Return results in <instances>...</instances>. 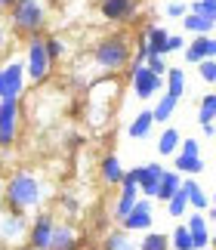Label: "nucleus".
Instances as JSON below:
<instances>
[{
  "label": "nucleus",
  "mask_w": 216,
  "mask_h": 250,
  "mask_svg": "<svg viewBox=\"0 0 216 250\" xmlns=\"http://www.w3.org/2000/svg\"><path fill=\"white\" fill-rule=\"evenodd\" d=\"M50 198V186L43 182V176H37L34 170H13L6 176L3 186V207L13 213L28 216L31 210H41Z\"/></svg>",
  "instance_id": "obj_1"
},
{
  "label": "nucleus",
  "mask_w": 216,
  "mask_h": 250,
  "mask_svg": "<svg viewBox=\"0 0 216 250\" xmlns=\"http://www.w3.org/2000/svg\"><path fill=\"white\" fill-rule=\"evenodd\" d=\"M46 22H50V9H46V0H16L9 6V28L16 34H41Z\"/></svg>",
  "instance_id": "obj_2"
},
{
  "label": "nucleus",
  "mask_w": 216,
  "mask_h": 250,
  "mask_svg": "<svg viewBox=\"0 0 216 250\" xmlns=\"http://www.w3.org/2000/svg\"><path fill=\"white\" fill-rule=\"evenodd\" d=\"M93 62L102 71H124L133 62V43L127 34H108L93 46Z\"/></svg>",
  "instance_id": "obj_3"
},
{
  "label": "nucleus",
  "mask_w": 216,
  "mask_h": 250,
  "mask_svg": "<svg viewBox=\"0 0 216 250\" xmlns=\"http://www.w3.org/2000/svg\"><path fill=\"white\" fill-rule=\"evenodd\" d=\"M50 74H53V62H50L43 37L31 34L28 37V50H25V78L34 83H43V81H50Z\"/></svg>",
  "instance_id": "obj_4"
},
{
  "label": "nucleus",
  "mask_w": 216,
  "mask_h": 250,
  "mask_svg": "<svg viewBox=\"0 0 216 250\" xmlns=\"http://www.w3.org/2000/svg\"><path fill=\"white\" fill-rule=\"evenodd\" d=\"M19 130H22V108L13 99H0V151L16 146Z\"/></svg>",
  "instance_id": "obj_5"
},
{
  "label": "nucleus",
  "mask_w": 216,
  "mask_h": 250,
  "mask_svg": "<svg viewBox=\"0 0 216 250\" xmlns=\"http://www.w3.org/2000/svg\"><path fill=\"white\" fill-rule=\"evenodd\" d=\"M130 86H133L136 99H151V96L161 93L164 78L154 74L149 65H130Z\"/></svg>",
  "instance_id": "obj_6"
},
{
  "label": "nucleus",
  "mask_w": 216,
  "mask_h": 250,
  "mask_svg": "<svg viewBox=\"0 0 216 250\" xmlns=\"http://www.w3.org/2000/svg\"><path fill=\"white\" fill-rule=\"evenodd\" d=\"M53 226H56V216L53 210H37V216L31 219V226H28V247L31 250H46L50 247V238H53Z\"/></svg>",
  "instance_id": "obj_7"
},
{
  "label": "nucleus",
  "mask_w": 216,
  "mask_h": 250,
  "mask_svg": "<svg viewBox=\"0 0 216 250\" xmlns=\"http://www.w3.org/2000/svg\"><path fill=\"white\" fill-rule=\"evenodd\" d=\"M0 81H3V96L0 99H13L19 102L22 99V93H25V62H19V59H9L3 68H0Z\"/></svg>",
  "instance_id": "obj_8"
},
{
  "label": "nucleus",
  "mask_w": 216,
  "mask_h": 250,
  "mask_svg": "<svg viewBox=\"0 0 216 250\" xmlns=\"http://www.w3.org/2000/svg\"><path fill=\"white\" fill-rule=\"evenodd\" d=\"M28 219L22 213H13V210H0V244H19L22 238H28Z\"/></svg>",
  "instance_id": "obj_9"
},
{
  "label": "nucleus",
  "mask_w": 216,
  "mask_h": 250,
  "mask_svg": "<svg viewBox=\"0 0 216 250\" xmlns=\"http://www.w3.org/2000/svg\"><path fill=\"white\" fill-rule=\"evenodd\" d=\"M121 229H127V232H149L151 229V198L136 201V207L121 219Z\"/></svg>",
  "instance_id": "obj_10"
},
{
  "label": "nucleus",
  "mask_w": 216,
  "mask_h": 250,
  "mask_svg": "<svg viewBox=\"0 0 216 250\" xmlns=\"http://www.w3.org/2000/svg\"><path fill=\"white\" fill-rule=\"evenodd\" d=\"M139 9V0H99V13L105 22H130Z\"/></svg>",
  "instance_id": "obj_11"
},
{
  "label": "nucleus",
  "mask_w": 216,
  "mask_h": 250,
  "mask_svg": "<svg viewBox=\"0 0 216 250\" xmlns=\"http://www.w3.org/2000/svg\"><path fill=\"white\" fill-rule=\"evenodd\" d=\"M185 229H189V235H192V247H194V250H207V247H210V219L204 216V210H194V213H189V223H185Z\"/></svg>",
  "instance_id": "obj_12"
},
{
  "label": "nucleus",
  "mask_w": 216,
  "mask_h": 250,
  "mask_svg": "<svg viewBox=\"0 0 216 250\" xmlns=\"http://www.w3.org/2000/svg\"><path fill=\"white\" fill-rule=\"evenodd\" d=\"M46 250H81V235L71 223H59L53 226V238H50V247Z\"/></svg>",
  "instance_id": "obj_13"
},
{
  "label": "nucleus",
  "mask_w": 216,
  "mask_h": 250,
  "mask_svg": "<svg viewBox=\"0 0 216 250\" xmlns=\"http://www.w3.org/2000/svg\"><path fill=\"white\" fill-rule=\"evenodd\" d=\"M185 62L189 65H198L204 59H216V37L213 34H204V37H194L189 43V50H182Z\"/></svg>",
  "instance_id": "obj_14"
},
{
  "label": "nucleus",
  "mask_w": 216,
  "mask_h": 250,
  "mask_svg": "<svg viewBox=\"0 0 216 250\" xmlns=\"http://www.w3.org/2000/svg\"><path fill=\"white\" fill-rule=\"evenodd\" d=\"M136 170H139V195L142 198H154L158 182L164 176V167L158 164V161H151V164H142V167H136Z\"/></svg>",
  "instance_id": "obj_15"
},
{
  "label": "nucleus",
  "mask_w": 216,
  "mask_h": 250,
  "mask_svg": "<svg viewBox=\"0 0 216 250\" xmlns=\"http://www.w3.org/2000/svg\"><path fill=\"white\" fill-rule=\"evenodd\" d=\"M136 201H139V186H136V182H121V195L114 201V219L117 223L136 207Z\"/></svg>",
  "instance_id": "obj_16"
},
{
  "label": "nucleus",
  "mask_w": 216,
  "mask_h": 250,
  "mask_svg": "<svg viewBox=\"0 0 216 250\" xmlns=\"http://www.w3.org/2000/svg\"><path fill=\"white\" fill-rule=\"evenodd\" d=\"M182 191H185V198H189V207H194V210H210L207 191L198 186V179H194V176H182Z\"/></svg>",
  "instance_id": "obj_17"
},
{
  "label": "nucleus",
  "mask_w": 216,
  "mask_h": 250,
  "mask_svg": "<svg viewBox=\"0 0 216 250\" xmlns=\"http://www.w3.org/2000/svg\"><path fill=\"white\" fill-rule=\"evenodd\" d=\"M99 179L105 182V186H121L124 167H121V161H117V155H105V158H102V164H99Z\"/></svg>",
  "instance_id": "obj_18"
},
{
  "label": "nucleus",
  "mask_w": 216,
  "mask_h": 250,
  "mask_svg": "<svg viewBox=\"0 0 216 250\" xmlns=\"http://www.w3.org/2000/svg\"><path fill=\"white\" fill-rule=\"evenodd\" d=\"M173 170L182 173V176H198V173H204V161H201V155H182V151H176Z\"/></svg>",
  "instance_id": "obj_19"
},
{
  "label": "nucleus",
  "mask_w": 216,
  "mask_h": 250,
  "mask_svg": "<svg viewBox=\"0 0 216 250\" xmlns=\"http://www.w3.org/2000/svg\"><path fill=\"white\" fill-rule=\"evenodd\" d=\"M182 186V173H176V170H164V176H161V182H158V191H154V198L158 201H170L173 198V191Z\"/></svg>",
  "instance_id": "obj_20"
},
{
  "label": "nucleus",
  "mask_w": 216,
  "mask_h": 250,
  "mask_svg": "<svg viewBox=\"0 0 216 250\" xmlns=\"http://www.w3.org/2000/svg\"><path fill=\"white\" fill-rule=\"evenodd\" d=\"M182 25H185V31H192L194 37L213 34V28H216L207 16H198V13H185V16H182Z\"/></svg>",
  "instance_id": "obj_21"
},
{
  "label": "nucleus",
  "mask_w": 216,
  "mask_h": 250,
  "mask_svg": "<svg viewBox=\"0 0 216 250\" xmlns=\"http://www.w3.org/2000/svg\"><path fill=\"white\" fill-rule=\"evenodd\" d=\"M176 105H179V99H176V96H170V93H164V99H158V105L151 108L154 124H167V121H170L173 111H176Z\"/></svg>",
  "instance_id": "obj_22"
},
{
  "label": "nucleus",
  "mask_w": 216,
  "mask_h": 250,
  "mask_svg": "<svg viewBox=\"0 0 216 250\" xmlns=\"http://www.w3.org/2000/svg\"><path fill=\"white\" fill-rule=\"evenodd\" d=\"M142 37H145V43H149V50H151V53L167 56V37H170V34H167V28H154V25H149Z\"/></svg>",
  "instance_id": "obj_23"
},
{
  "label": "nucleus",
  "mask_w": 216,
  "mask_h": 250,
  "mask_svg": "<svg viewBox=\"0 0 216 250\" xmlns=\"http://www.w3.org/2000/svg\"><path fill=\"white\" fill-rule=\"evenodd\" d=\"M151 127H154L151 111H139V114L133 118V124H130V130H127V133H130L133 139H145V136L151 133Z\"/></svg>",
  "instance_id": "obj_24"
},
{
  "label": "nucleus",
  "mask_w": 216,
  "mask_h": 250,
  "mask_svg": "<svg viewBox=\"0 0 216 250\" xmlns=\"http://www.w3.org/2000/svg\"><path fill=\"white\" fill-rule=\"evenodd\" d=\"M179 142H182V136H179V130L167 127V130L161 133V139H158V151H161L164 158H170V155H176V151H179Z\"/></svg>",
  "instance_id": "obj_25"
},
{
  "label": "nucleus",
  "mask_w": 216,
  "mask_h": 250,
  "mask_svg": "<svg viewBox=\"0 0 216 250\" xmlns=\"http://www.w3.org/2000/svg\"><path fill=\"white\" fill-rule=\"evenodd\" d=\"M127 235H130L127 229H114V232H108L102 238V250H133V244H130Z\"/></svg>",
  "instance_id": "obj_26"
},
{
  "label": "nucleus",
  "mask_w": 216,
  "mask_h": 250,
  "mask_svg": "<svg viewBox=\"0 0 216 250\" xmlns=\"http://www.w3.org/2000/svg\"><path fill=\"white\" fill-rule=\"evenodd\" d=\"M167 93L176 96V99H182V93H185V71L182 68H167Z\"/></svg>",
  "instance_id": "obj_27"
},
{
  "label": "nucleus",
  "mask_w": 216,
  "mask_h": 250,
  "mask_svg": "<svg viewBox=\"0 0 216 250\" xmlns=\"http://www.w3.org/2000/svg\"><path fill=\"white\" fill-rule=\"evenodd\" d=\"M139 250H170V235L164 232H145V238L139 241Z\"/></svg>",
  "instance_id": "obj_28"
},
{
  "label": "nucleus",
  "mask_w": 216,
  "mask_h": 250,
  "mask_svg": "<svg viewBox=\"0 0 216 250\" xmlns=\"http://www.w3.org/2000/svg\"><path fill=\"white\" fill-rule=\"evenodd\" d=\"M216 121V93L201 96V105H198V124H213Z\"/></svg>",
  "instance_id": "obj_29"
},
{
  "label": "nucleus",
  "mask_w": 216,
  "mask_h": 250,
  "mask_svg": "<svg viewBox=\"0 0 216 250\" xmlns=\"http://www.w3.org/2000/svg\"><path fill=\"white\" fill-rule=\"evenodd\" d=\"M185 210H189V198H185V191H182V186H179V188L173 191V198L167 201V213L179 219V216H185Z\"/></svg>",
  "instance_id": "obj_30"
},
{
  "label": "nucleus",
  "mask_w": 216,
  "mask_h": 250,
  "mask_svg": "<svg viewBox=\"0 0 216 250\" xmlns=\"http://www.w3.org/2000/svg\"><path fill=\"white\" fill-rule=\"evenodd\" d=\"M170 250H194V247H192V235H189V229H185V223L173 229V235H170Z\"/></svg>",
  "instance_id": "obj_31"
},
{
  "label": "nucleus",
  "mask_w": 216,
  "mask_h": 250,
  "mask_svg": "<svg viewBox=\"0 0 216 250\" xmlns=\"http://www.w3.org/2000/svg\"><path fill=\"white\" fill-rule=\"evenodd\" d=\"M189 13H198V16H207L210 22L216 25V0H192L189 3Z\"/></svg>",
  "instance_id": "obj_32"
},
{
  "label": "nucleus",
  "mask_w": 216,
  "mask_h": 250,
  "mask_svg": "<svg viewBox=\"0 0 216 250\" xmlns=\"http://www.w3.org/2000/svg\"><path fill=\"white\" fill-rule=\"evenodd\" d=\"M43 43H46V53H50V62H59L65 56V41L62 37H43Z\"/></svg>",
  "instance_id": "obj_33"
},
{
  "label": "nucleus",
  "mask_w": 216,
  "mask_h": 250,
  "mask_svg": "<svg viewBox=\"0 0 216 250\" xmlns=\"http://www.w3.org/2000/svg\"><path fill=\"white\" fill-rule=\"evenodd\" d=\"M198 74L204 83H216V59H204L198 62Z\"/></svg>",
  "instance_id": "obj_34"
},
{
  "label": "nucleus",
  "mask_w": 216,
  "mask_h": 250,
  "mask_svg": "<svg viewBox=\"0 0 216 250\" xmlns=\"http://www.w3.org/2000/svg\"><path fill=\"white\" fill-rule=\"evenodd\" d=\"M145 65H149L154 74H161V78L167 74V68H170V65H167V56H161V53H151L149 59H145Z\"/></svg>",
  "instance_id": "obj_35"
},
{
  "label": "nucleus",
  "mask_w": 216,
  "mask_h": 250,
  "mask_svg": "<svg viewBox=\"0 0 216 250\" xmlns=\"http://www.w3.org/2000/svg\"><path fill=\"white\" fill-rule=\"evenodd\" d=\"M185 13H189V6H185L182 0H170V3H167V16L170 19H182Z\"/></svg>",
  "instance_id": "obj_36"
},
{
  "label": "nucleus",
  "mask_w": 216,
  "mask_h": 250,
  "mask_svg": "<svg viewBox=\"0 0 216 250\" xmlns=\"http://www.w3.org/2000/svg\"><path fill=\"white\" fill-rule=\"evenodd\" d=\"M179 151H182V155H201V142L189 136L185 142H179Z\"/></svg>",
  "instance_id": "obj_37"
},
{
  "label": "nucleus",
  "mask_w": 216,
  "mask_h": 250,
  "mask_svg": "<svg viewBox=\"0 0 216 250\" xmlns=\"http://www.w3.org/2000/svg\"><path fill=\"white\" fill-rule=\"evenodd\" d=\"M59 207H62L68 216H74V213H77V201H74V195H62V198H59Z\"/></svg>",
  "instance_id": "obj_38"
},
{
  "label": "nucleus",
  "mask_w": 216,
  "mask_h": 250,
  "mask_svg": "<svg viewBox=\"0 0 216 250\" xmlns=\"http://www.w3.org/2000/svg\"><path fill=\"white\" fill-rule=\"evenodd\" d=\"M182 37L179 34H170V37H167V53H173V50H182Z\"/></svg>",
  "instance_id": "obj_39"
},
{
  "label": "nucleus",
  "mask_w": 216,
  "mask_h": 250,
  "mask_svg": "<svg viewBox=\"0 0 216 250\" xmlns=\"http://www.w3.org/2000/svg\"><path fill=\"white\" fill-rule=\"evenodd\" d=\"M6 46H9V28L0 22V56L6 53Z\"/></svg>",
  "instance_id": "obj_40"
},
{
  "label": "nucleus",
  "mask_w": 216,
  "mask_h": 250,
  "mask_svg": "<svg viewBox=\"0 0 216 250\" xmlns=\"http://www.w3.org/2000/svg\"><path fill=\"white\" fill-rule=\"evenodd\" d=\"M201 133L204 136H216V121L213 124H201Z\"/></svg>",
  "instance_id": "obj_41"
},
{
  "label": "nucleus",
  "mask_w": 216,
  "mask_h": 250,
  "mask_svg": "<svg viewBox=\"0 0 216 250\" xmlns=\"http://www.w3.org/2000/svg\"><path fill=\"white\" fill-rule=\"evenodd\" d=\"M16 0H0V13H9V6H13Z\"/></svg>",
  "instance_id": "obj_42"
},
{
  "label": "nucleus",
  "mask_w": 216,
  "mask_h": 250,
  "mask_svg": "<svg viewBox=\"0 0 216 250\" xmlns=\"http://www.w3.org/2000/svg\"><path fill=\"white\" fill-rule=\"evenodd\" d=\"M3 186H6V179L0 176V204H3Z\"/></svg>",
  "instance_id": "obj_43"
},
{
  "label": "nucleus",
  "mask_w": 216,
  "mask_h": 250,
  "mask_svg": "<svg viewBox=\"0 0 216 250\" xmlns=\"http://www.w3.org/2000/svg\"><path fill=\"white\" fill-rule=\"evenodd\" d=\"M210 223H216V207L210 204Z\"/></svg>",
  "instance_id": "obj_44"
},
{
  "label": "nucleus",
  "mask_w": 216,
  "mask_h": 250,
  "mask_svg": "<svg viewBox=\"0 0 216 250\" xmlns=\"http://www.w3.org/2000/svg\"><path fill=\"white\" fill-rule=\"evenodd\" d=\"M210 204H213V207H216V188H213V198H210Z\"/></svg>",
  "instance_id": "obj_45"
},
{
  "label": "nucleus",
  "mask_w": 216,
  "mask_h": 250,
  "mask_svg": "<svg viewBox=\"0 0 216 250\" xmlns=\"http://www.w3.org/2000/svg\"><path fill=\"white\" fill-rule=\"evenodd\" d=\"M210 244H213V250H216V235H213V238H210Z\"/></svg>",
  "instance_id": "obj_46"
},
{
  "label": "nucleus",
  "mask_w": 216,
  "mask_h": 250,
  "mask_svg": "<svg viewBox=\"0 0 216 250\" xmlns=\"http://www.w3.org/2000/svg\"><path fill=\"white\" fill-rule=\"evenodd\" d=\"M0 96H3V81H0Z\"/></svg>",
  "instance_id": "obj_47"
},
{
  "label": "nucleus",
  "mask_w": 216,
  "mask_h": 250,
  "mask_svg": "<svg viewBox=\"0 0 216 250\" xmlns=\"http://www.w3.org/2000/svg\"><path fill=\"white\" fill-rule=\"evenodd\" d=\"M133 250H136V247H133Z\"/></svg>",
  "instance_id": "obj_48"
}]
</instances>
